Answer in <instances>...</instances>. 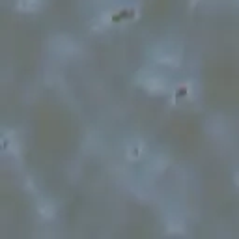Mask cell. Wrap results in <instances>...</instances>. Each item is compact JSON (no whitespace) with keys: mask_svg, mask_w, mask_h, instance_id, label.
I'll return each instance as SVG.
<instances>
[{"mask_svg":"<svg viewBox=\"0 0 239 239\" xmlns=\"http://www.w3.org/2000/svg\"><path fill=\"white\" fill-rule=\"evenodd\" d=\"M138 153H140V150H138V148H131V151H129L131 157H138Z\"/></svg>","mask_w":239,"mask_h":239,"instance_id":"7a4b0ae2","label":"cell"},{"mask_svg":"<svg viewBox=\"0 0 239 239\" xmlns=\"http://www.w3.org/2000/svg\"><path fill=\"white\" fill-rule=\"evenodd\" d=\"M187 93V88L183 86V88H178V95H185Z\"/></svg>","mask_w":239,"mask_h":239,"instance_id":"3957f363","label":"cell"},{"mask_svg":"<svg viewBox=\"0 0 239 239\" xmlns=\"http://www.w3.org/2000/svg\"><path fill=\"white\" fill-rule=\"evenodd\" d=\"M17 8L19 9H36L37 8V0H19L17 2Z\"/></svg>","mask_w":239,"mask_h":239,"instance_id":"6da1fadb","label":"cell"}]
</instances>
